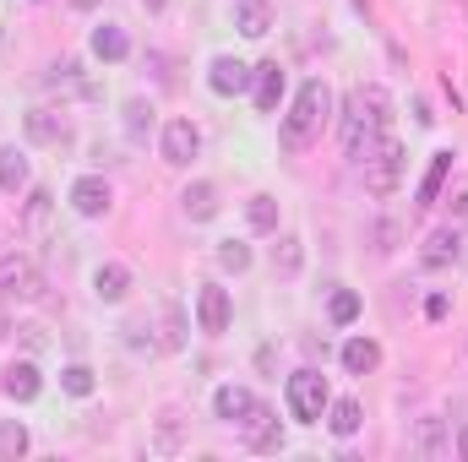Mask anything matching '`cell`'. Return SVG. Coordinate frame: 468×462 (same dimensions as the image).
Returning a JSON list of instances; mask_svg holds the SVG:
<instances>
[{
  "instance_id": "6da1fadb",
  "label": "cell",
  "mask_w": 468,
  "mask_h": 462,
  "mask_svg": "<svg viewBox=\"0 0 468 462\" xmlns=\"http://www.w3.org/2000/svg\"><path fill=\"white\" fill-rule=\"evenodd\" d=\"M327 115H333V88H327L322 77H311V82L294 93V110L283 115V125H278V142H283V152H305V147L322 136Z\"/></svg>"
},
{
  "instance_id": "7a4b0ae2",
  "label": "cell",
  "mask_w": 468,
  "mask_h": 462,
  "mask_svg": "<svg viewBox=\"0 0 468 462\" xmlns=\"http://www.w3.org/2000/svg\"><path fill=\"white\" fill-rule=\"evenodd\" d=\"M387 120H392V99H387V88H354L349 104H344V152L349 158H365L370 152V142L387 131Z\"/></svg>"
},
{
  "instance_id": "3957f363",
  "label": "cell",
  "mask_w": 468,
  "mask_h": 462,
  "mask_svg": "<svg viewBox=\"0 0 468 462\" xmlns=\"http://www.w3.org/2000/svg\"><path fill=\"white\" fill-rule=\"evenodd\" d=\"M403 163H409V158H403V142H392V136L381 131V136L370 142V152L359 158V169H365V191H370L376 202H387V196L403 185Z\"/></svg>"
},
{
  "instance_id": "277c9868",
  "label": "cell",
  "mask_w": 468,
  "mask_h": 462,
  "mask_svg": "<svg viewBox=\"0 0 468 462\" xmlns=\"http://www.w3.org/2000/svg\"><path fill=\"white\" fill-rule=\"evenodd\" d=\"M283 397H289V414H294L300 425H322V419H327V403H333L322 370H294L289 386H283Z\"/></svg>"
},
{
  "instance_id": "5b68a950",
  "label": "cell",
  "mask_w": 468,
  "mask_h": 462,
  "mask_svg": "<svg viewBox=\"0 0 468 462\" xmlns=\"http://www.w3.org/2000/svg\"><path fill=\"white\" fill-rule=\"evenodd\" d=\"M38 294H44V272H38V261H27V256H0V299L33 305Z\"/></svg>"
},
{
  "instance_id": "8992f818",
  "label": "cell",
  "mask_w": 468,
  "mask_h": 462,
  "mask_svg": "<svg viewBox=\"0 0 468 462\" xmlns=\"http://www.w3.org/2000/svg\"><path fill=\"white\" fill-rule=\"evenodd\" d=\"M229 321H234L229 289H218V283H202V289H197V327L218 338V332H229Z\"/></svg>"
},
{
  "instance_id": "52a82bcc",
  "label": "cell",
  "mask_w": 468,
  "mask_h": 462,
  "mask_svg": "<svg viewBox=\"0 0 468 462\" xmlns=\"http://www.w3.org/2000/svg\"><path fill=\"white\" fill-rule=\"evenodd\" d=\"M158 147H164V163L186 169V163L202 152V131H197L191 120H169V125H164V136H158Z\"/></svg>"
},
{
  "instance_id": "ba28073f",
  "label": "cell",
  "mask_w": 468,
  "mask_h": 462,
  "mask_svg": "<svg viewBox=\"0 0 468 462\" xmlns=\"http://www.w3.org/2000/svg\"><path fill=\"white\" fill-rule=\"evenodd\" d=\"M110 202H115V196H110V180H104V174H82V180L71 185V207H77L82 218H104Z\"/></svg>"
},
{
  "instance_id": "9c48e42d",
  "label": "cell",
  "mask_w": 468,
  "mask_h": 462,
  "mask_svg": "<svg viewBox=\"0 0 468 462\" xmlns=\"http://www.w3.org/2000/svg\"><path fill=\"white\" fill-rule=\"evenodd\" d=\"M22 131H27V142H38V147H66V142H71V125L55 115V110H27V115H22Z\"/></svg>"
},
{
  "instance_id": "30bf717a",
  "label": "cell",
  "mask_w": 468,
  "mask_h": 462,
  "mask_svg": "<svg viewBox=\"0 0 468 462\" xmlns=\"http://www.w3.org/2000/svg\"><path fill=\"white\" fill-rule=\"evenodd\" d=\"M250 77H256V71H250L245 60L218 55V60H213V71H207V88H213L218 99H234V93H245V88H250Z\"/></svg>"
},
{
  "instance_id": "8fae6325",
  "label": "cell",
  "mask_w": 468,
  "mask_h": 462,
  "mask_svg": "<svg viewBox=\"0 0 468 462\" xmlns=\"http://www.w3.org/2000/svg\"><path fill=\"white\" fill-rule=\"evenodd\" d=\"M420 261H425L431 272H441V267H458V261H463V234H458V229H436L431 239H425Z\"/></svg>"
},
{
  "instance_id": "7c38bea8",
  "label": "cell",
  "mask_w": 468,
  "mask_h": 462,
  "mask_svg": "<svg viewBox=\"0 0 468 462\" xmlns=\"http://www.w3.org/2000/svg\"><path fill=\"white\" fill-rule=\"evenodd\" d=\"M239 430H245V446H250V452H278V446H283V430H278L272 408H261V403H256V414H250Z\"/></svg>"
},
{
  "instance_id": "4fadbf2b",
  "label": "cell",
  "mask_w": 468,
  "mask_h": 462,
  "mask_svg": "<svg viewBox=\"0 0 468 462\" xmlns=\"http://www.w3.org/2000/svg\"><path fill=\"white\" fill-rule=\"evenodd\" d=\"M256 77H250V88H256V110L261 115H272L278 110V93H283V66L278 60H261V66H250Z\"/></svg>"
},
{
  "instance_id": "5bb4252c",
  "label": "cell",
  "mask_w": 468,
  "mask_h": 462,
  "mask_svg": "<svg viewBox=\"0 0 468 462\" xmlns=\"http://www.w3.org/2000/svg\"><path fill=\"white\" fill-rule=\"evenodd\" d=\"M180 213H186L191 224H207V218H218V185H207V180L186 185V191H180Z\"/></svg>"
},
{
  "instance_id": "9a60e30c",
  "label": "cell",
  "mask_w": 468,
  "mask_h": 462,
  "mask_svg": "<svg viewBox=\"0 0 468 462\" xmlns=\"http://www.w3.org/2000/svg\"><path fill=\"white\" fill-rule=\"evenodd\" d=\"M44 392V375H38V364L33 359H16V364H5V397H16V403H33Z\"/></svg>"
},
{
  "instance_id": "2e32d148",
  "label": "cell",
  "mask_w": 468,
  "mask_h": 462,
  "mask_svg": "<svg viewBox=\"0 0 468 462\" xmlns=\"http://www.w3.org/2000/svg\"><path fill=\"white\" fill-rule=\"evenodd\" d=\"M213 414H218L224 425H245V419L256 414V397H250L245 386H218V392H213Z\"/></svg>"
},
{
  "instance_id": "e0dca14e",
  "label": "cell",
  "mask_w": 468,
  "mask_h": 462,
  "mask_svg": "<svg viewBox=\"0 0 468 462\" xmlns=\"http://www.w3.org/2000/svg\"><path fill=\"white\" fill-rule=\"evenodd\" d=\"M234 27L245 38H267L272 33V5L267 0H234Z\"/></svg>"
},
{
  "instance_id": "ac0fdd59",
  "label": "cell",
  "mask_w": 468,
  "mask_h": 462,
  "mask_svg": "<svg viewBox=\"0 0 468 462\" xmlns=\"http://www.w3.org/2000/svg\"><path fill=\"white\" fill-rule=\"evenodd\" d=\"M93 294H99L104 305H120V299L131 294V272H125L120 261H104V267L93 272Z\"/></svg>"
},
{
  "instance_id": "d6986e66",
  "label": "cell",
  "mask_w": 468,
  "mask_h": 462,
  "mask_svg": "<svg viewBox=\"0 0 468 462\" xmlns=\"http://www.w3.org/2000/svg\"><path fill=\"white\" fill-rule=\"evenodd\" d=\"M93 55H99V60H110V66H120V60L131 55V38H125V27H115V22L93 27Z\"/></svg>"
},
{
  "instance_id": "ffe728a7",
  "label": "cell",
  "mask_w": 468,
  "mask_h": 462,
  "mask_svg": "<svg viewBox=\"0 0 468 462\" xmlns=\"http://www.w3.org/2000/svg\"><path fill=\"white\" fill-rule=\"evenodd\" d=\"M49 218H55V196H49V191H27V213H22V229L33 234V239H44V234H49Z\"/></svg>"
},
{
  "instance_id": "44dd1931",
  "label": "cell",
  "mask_w": 468,
  "mask_h": 462,
  "mask_svg": "<svg viewBox=\"0 0 468 462\" xmlns=\"http://www.w3.org/2000/svg\"><path fill=\"white\" fill-rule=\"evenodd\" d=\"M300 267H305V239H300V234H283V239L272 245V272H278V278H294Z\"/></svg>"
},
{
  "instance_id": "7402d4cb",
  "label": "cell",
  "mask_w": 468,
  "mask_h": 462,
  "mask_svg": "<svg viewBox=\"0 0 468 462\" xmlns=\"http://www.w3.org/2000/svg\"><path fill=\"white\" fill-rule=\"evenodd\" d=\"M414 452H420V457H447V452H452L441 419H420V430H414Z\"/></svg>"
},
{
  "instance_id": "603a6c76",
  "label": "cell",
  "mask_w": 468,
  "mask_h": 462,
  "mask_svg": "<svg viewBox=\"0 0 468 462\" xmlns=\"http://www.w3.org/2000/svg\"><path fill=\"white\" fill-rule=\"evenodd\" d=\"M0 191H5V196L27 191V158H22L16 147H0Z\"/></svg>"
},
{
  "instance_id": "cb8c5ba5",
  "label": "cell",
  "mask_w": 468,
  "mask_h": 462,
  "mask_svg": "<svg viewBox=\"0 0 468 462\" xmlns=\"http://www.w3.org/2000/svg\"><path fill=\"white\" fill-rule=\"evenodd\" d=\"M376 364H381V348L370 343V338H349V343H344V370H349V375H370Z\"/></svg>"
},
{
  "instance_id": "d4e9b609",
  "label": "cell",
  "mask_w": 468,
  "mask_h": 462,
  "mask_svg": "<svg viewBox=\"0 0 468 462\" xmlns=\"http://www.w3.org/2000/svg\"><path fill=\"white\" fill-rule=\"evenodd\" d=\"M447 174H452V152H436V158H431V169H425V180H420V207H431V202L441 196Z\"/></svg>"
},
{
  "instance_id": "484cf974",
  "label": "cell",
  "mask_w": 468,
  "mask_h": 462,
  "mask_svg": "<svg viewBox=\"0 0 468 462\" xmlns=\"http://www.w3.org/2000/svg\"><path fill=\"white\" fill-rule=\"evenodd\" d=\"M327 430H333L338 441H349L354 430H359V403H354V397H338V403H327Z\"/></svg>"
},
{
  "instance_id": "4316f807",
  "label": "cell",
  "mask_w": 468,
  "mask_h": 462,
  "mask_svg": "<svg viewBox=\"0 0 468 462\" xmlns=\"http://www.w3.org/2000/svg\"><path fill=\"white\" fill-rule=\"evenodd\" d=\"M245 224L256 234H278V202L272 196H250L245 202Z\"/></svg>"
},
{
  "instance_id": "83f0119b",
  "label": "cell",
  "mask_w": 468,
  "mask_h": 462,
  "mask_svg": "<svg viewBox=\"0 0 468 462\" xmlns=\"http://www.w3.org/2000/svg\"><path fill=\"white\" fill-rule=\"evenodd\" d=\"M27 452V425L22 419H0V462H16Z\"/></svg>"
},
{
  "instance_id": "f1b7e54d",
  "label": "cell",
  "mask_w": 468,
  "mask_h": 462,
  "mask_svg": "<svg viewBox=\"0 0 468 462\" xmlns=\"http://www.w3.org/2000/svg\"><path fill=\"white\" fill-rule=\"evenodd\" d=\"M153 115H158V110H153L147 99H131V104H125V136H131V142H142V136L153 131Z\"/></svg>"
},
{
  "instance_id": "f546056e",
  "label": "cell",
  "mask_w": 468,
  "mask_h": 462,
  "mask_svg": "<svg viewBox=\"0 0 468 462\" xmlns=\"http://www.w3.org/2000/svg\"><path fill=\"white\" fill-rule=\"evenodd\" d=\"M327 316H333V327H349L354 316H359V294H354V289H333Z\"/></svg>"
},
{
  "instance_id": "4dcf8cb0",
  "label": "cell",
  "mask_w": 468,
  "mask_h": 462,
  "mask_svg": "<svg viewBox=\"0 0 468 462\" xmlns=\"http://www.w3.org/2000/svg\"><path fill=\"white\" fill-rule=\"evenodd\" d=\"M60 386H66L71 397H93V386H99V381H93V370H88V364H66V370H60Z\"/></svg>"
},
{
  "instance_id": "1f68e13d",
  "label": "cell",
  "mask_w": 468,
  "mask_h": 462,
  "mask_svg": "<svg viewBox=\"0 0 468 462\" xmlns=\"http://www.w3.org/2000/svg\"><path fill=\"white\" fill-rule=\"evenodd\" d=\"M218 267H224V272H245V267H250V250H245L239 239H224V245H218Z\"/></svg>"
},
{
  "instance_id": "d6a6232c",
  "label": "cell",
  "mask_w": 468,
  "mask_h": 462,
  "mask_svg": "<svg viewBox=\"0 0 468 462\" xmlns=\"http://www.w3.org/2000/svg\"><path fill=\"white\" fill-rule=\"evenodd\" d=\"M180 332H186L180 305H164V338H158V348H164V353H169V348H180Z\"/></svg>"
},
{
  "instance_id": "836d02e7",
  "label": "cell",
  "mask_w": 468,
  "mask_h": 462,
  "mask_svg": "<svg viewBox=\"0 0 468 462\" xmlns=\"http://www.w3.org/2000/svg\"><path fill=\"white\" fill-rule=\"evenodd\" d=\"M16 338H22V348H27V353H44V348H49V327L22 321V327H16Z\"/></svg>"
},
{
  "instance_id": "e575fe53",
  "label": "cell",
  "mask_w": 468,
  "mask_h": 462,
  "mask_svg": "<svg viewBox=\"0 0 468 462\" xmlns=\"http://www.w3.org/2000/svg\"><path fill=\"white\" fill-rule=\"evenodd\" d=\"M447 207H452V218H468V180H458V191L447 196Z\"/></svg>"
},
{
  "instance_id": "d590c367",
  "label": "cell",
  "mask_w": 468,
  "mask_h": 462,
  "mask_svg": "<svg viewBox=\"0 0 468 462\" xmlns=\"http://www.w3.org/2000/svg\"><path fill=\"white\" fill-rule=\"evenodd\" d=\"M398 245V224H376V250H392Z\"/></svg>"
},
{
  "instance_id": "8d00e7d4",
  "label": "cell",
  "mask_w": 468,
  "mask_h": 462,
  "mask_svg": "<svg viewBox=\"0 0 468 462\" xmlns=\"http://www.w3.org/2000/svg\"><path fill=\"white\" fill-rule=\"evenodd\" d=\"M425 316L441 321V316H447V294H431V299H425Z\"/></svg>"
},
{
  "instance_id": "74e56055",
  "label": "cell",
  "mask_w": 468,
  "mask_h": 462,
  "mask_svg": "<svg viewBox=\"0 0 468 462\" xmlns=\"http://www.w3.org/2000/svg\"><path fill=\"white\" fill-rule=\"evenodd\" d=\"M458 457H468V430H458Z\"/></svg>"
},
{
  "instance_id": "f35d334b",
  "label": "cell",
  "mask_w": 468,
  "mask_h": 462,
  "mask_svg": "<svg viewBox=\"0 0 468 462\" xmlns=\"http://www.w3.org/2000/svg\"><path fill=\"white\" fill-rule=\"evenodd\" d=\"M11 332H16V327H11V321H5V316H0V343H5V338H11Z\"/></svg>"
},
{
  "instance_id": "ab89813d",
  "label": "cell",
  "mask_w": 468,
  "mask_h": 462,
  "mask_svg": "<svg viewBox=\"0 0 468 462\" xmlns=\"http://www.w3.org/2000/svg\"><path fill=\"white\" fill-rule=\"evenodd\" d=\"M164 5H169V0H147V11H164Z\"/></svg>"
}]
</instances>
